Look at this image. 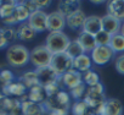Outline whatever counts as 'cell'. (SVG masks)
<instances>
[{
  "label": "cell",
  "instance_id": "1",
  "mask_svg": "<svg viewBox=\"0 0 124 115\" xmlns=\"http://www.w3.org/2000/svg\"><path fill=\"white\" fill-rule=\"evenodd\" d=\"M31 51L22 44H11L6 50V61L12 67H23L29 63Z\"/></svg>",
  "mask_w": 124,
  "mask_h": 115
},
{
  "label": "cell",
  "instance_id": "2",
  "mask_svg": "<svg viewBox=\"0 0 124 115\" xmlns=\"http://www.w3.org/2000/svg\"><path fill=\"white\" fill-rule=\"evenodd\" d=\"M71 44V39L63 32H50L46 37L45 47L52 54L66 53Z\"/></svg>",
  "mask_w": 124,
  "mask_h": 115
},
{
  "label": "cell",
  "instance_id": "3",
  "mask_svg": "<svg viewBox=\"0 0 124 115\" xmlns=\"http://www.w3.org/2000/svg\"><path fill=\"white\" fill-rule=\"evenodd\" d=\"M52 53L45 47V45H38L33 48V50L29 54V61L37 67V69H43V67H49L51 64L52 59Z\"/></svg>",
  "mask_w": 124,
  "mask_h": 115
},
{
  "label": "cell",
  "instance_id": "4",
  "mask_svg": "<svg viewBox=\"0 0 124 115\" xmlns=\"http://www.w3.org/2000/svg\"><path fill=\"white\" fill-rule=\"evenodd\" d=\"M50 69L60 77L73 69V59L67 53L54 54L50 64Z\"/></svg>",
  "mask_w": 124,
  "mask_h": 115
},
{
  "label": "cell",
  "instance_id": "5",
  "mask_svg": "<svg viewBox=\"0 0 124 115\" xmlns=\"http://www.w3.org/2000/svg\"><path fill=\"white\" fill-rule=\"evenodd\" d=\"M103 86L101 82H99L97 85L93 86V87H88L86 88V93L84 96V102L88 104L89 109H97L99 106H101L106 99H105V92H103Z\"/></svg>",
  "mask_w": 124,
  "mask_h": 115
},
{
  "label": "cell",
  "instance_id": "6",
  "mask_svg": "<svg viewBox=\"0 0 124 115\" xmlns=\"http://www.w3.org/2000/svg\"><path fill=\"white\" fill-rule=\"evenodd\" d=\"M114 56L113 50L109 47H103V45H96L95 49L90 53L91 61L95 65H106L108 64Z\"/></svg>",
  "mask_w": 124,
  "mask_h": 115
},
{
  "label": "cell",
  "instance_id": "7",
  "mask_svg": "<svg viewBox=\"0 0 124 115\" xmlns=\"http://www.w3.org/2000/svg\"><path fill=\"white\" fill-rule=\"evenodd\" d=\"M68 105H70V94L65 91H60L56 94L47 97L44 103L45 109H49V111L54 109H60V108L68 109Z\"/></svg>",
  "mask_w": 124,
  "mask_h": 115
},
{
  "label": "cell",
  "instance_id": "8",
  "mask_svg": "<svg viewBox=\"0 0 124 115\" xmlns=\"http://www.w3.org/2000/svg\"><path fill=\"white\" fill-rule=\"evenodd\" d=\"M27 22L37 33L45 32L47 29V15L43 10L33 11Z\"/></svg>",
  "mask_w": 124,
  "mask_h": 115
},
{
  "label": "cell",
  "instance_id": "9",
  "mask_svg": "<svg viewBox=\"0 0 124 115\" xmlns=\"http://www.w3.org/2000/svg\"><path fill=\"white\" fill-rule=\"evenodd\" d=\"M58 80L62 82V85H63L66 88H68L70 91L73 89L74 87L79 86L80 83H83V76H82V74L78 72L74 69H72L68 72L63 74L62 76H60Z\"/></svg>",
  "mask_w": 124,
  "mask_h": 115
},
{
  "label": "cell",
  "instance_id": "10",
  "mask_svg": "<svg viewBox=\"0 0 124 115\" xmlns=\"http://www.w3.org/2000/svg\"><path fill=\"white\" fill-rule=\"evenodd\" d=\"M66 26V17L58 11L47 14V31L50 32H62Z\"/></svg>",
  "mask_w": 124,
  "mask_h": 115
},
{
  "label": "cell",
  "instance_id": "11",
  "mask_svg": "<svg viewBox=\"0 0 124 115\" xmlns=\"http://www.w3.org/2000/svg\"><path fill=\"white\" fill-rule=\"evenodd\" d=\"M101 23H102V31L109 33L111 36L117 34L120 32V27H122V21L117 20L116 17L111 16V15H105L101 17Z\"/></svg>",
  "mask_w": 124,
  "mask_h": 115
},
{
  "label": "cell",
  "instance_id": "12",
  "mask_svg": "<svg viewBox=\"0 0 124 115\" xmlns=\"http://www.w3.org/2000/svg\"><path fill=\"white\" fill-rule=\"evenodd\" d=\"M101 115H123V104L119 99H107L103 103Z\"/></svg>",
  "mask_w": 124,
  "mask_h": 115
},
{
  "label": "cell",
  "instance_id": "13",
  "mask_svg": "<svg viewBox=\"0 0 124 115\" xmlns=\"http://www.w3.org/2000/svg\"><path fill=\"white\" fill-rule=\"evenodd\" d=\"M21 108L24 115H45V111H46L44 104L33 103L28 99L21 102Z\"/></svg>",
  "mask_w": 124,
  "mask_h": 115
},
{
  "label": "cell",
  "instance_id": "14",
  "mask_svg": "<svg viewBox=\"0 0 124 115\" xmlns=\"http://www.w3.org/2000/svg\"><path fill=\"white\" fill-rule=\"evenodd\" d=\"M100 31H102V23H101V17L99 16H88L84 26H83V32H86L89 34H97Z\"/></svg>",
  "mask_w": 124,
  "mask_h": 115
},
{
  "label": "cell",
  "instance_id": "15",
  "mask_svg": "<svg viewBox=\"0 0 124 115\" xmlns=\"http://www.w3.org/2000/svg\"><path fill=\"white\" fill-rule=\"evenodd\" d=\"M86 20V16L85 14L82 11V10H78L76 12H73L72 15L67 16L66 17V25L71 28V29H79V28H83L84 26V22Z\"/></svg>",
  "mask_w": 124,
  "mask_h": 115
},
{
  "label": "cell",
  "instance_id": "16",
  "mask_svg": "<svg viewBox=\"0 0 124 115\" xmlns=\"http://www.w3.org/2000/svg\"><path fill=\"white\" fill-rule=\"evenodd\" d=\"M37 75L39 77V82L41 86H46L49 83H52V82H57L58 81V76L49 67H43V69H37Z\"/></svg>",
  "mask_w": 124,
  "mask_h": 115
},
{
  "label": "cell",
  "instance_id": "17",
  "mask_svg": "<svg viewBox=\"0 0 124 115\" xmlns=\"http://www.w3.org/2000/svg\"><path fill=\"white\" fill-rule=\"evenodd\" d=\"M80 10V5H79V1H74V0H63V1H60L58 3V6H57V11L63 15L65 17L72 15L73 12Z\"/></svg>",
  "mask_w": 124,
  "mask_h": 115
},
{
  "label": "cell",
  "instance_id": "18",
  "mask_svg": "<svg viewBox=\"0 0 124 115\" xmlns=\"http://www.w3.org/2000/svg\"><path fill=\"white\" fill-rule=\"evenodd\" d=\"M108 15L116 17L119 21H124V0H112L107 6Z\"/></svg>",
  "mask_w": 124,
  "mask_h": 115
},
{
  "label": "cell",
  "instance_id": "19",
  "mask_svg": "<svg viewBox=\"0 0 124 115\" xmlns=\"http://www.w3.org/2000/svg\"><path fill=\"white\" fill-rule=\"evenodd\" d=\"M77 39H78L79 44L82 45V48H83V50H84L85 54H86V53H91V51L95 49V47H96L95 36L89 34V33H86V32H83V31H82L80 34H79V37H78Z\"/></svg>",
  "mask_w": 124,
  "mask_h": 115
},
{
  "label": "cell",
  "instance_id": "20",
  "mask_svg": "<svg viewBox=\"0 0 124 115\" xmlns=\"http://www.w3.org/2000/svg\"><path fill=\"white\" fill-rule=\"evenodd\" d=\"M91 65H93V61H91V58L90 55L88 54H83L78 58L73 60V69L77 70L78 72H86L88 70H91Z\"/></svg>",
  "mask_w": 124,
  "mask_h": 115
},
{
  "label": "cell",
  "instance_id": "21",
  "mask_svg": "<svg viewBox=\"0 0 124 115\" xmlns=\"http://www.w3.org/2000/svg\"><path fill=\"white\" fill-rule=\"evenodd\" d=\"M26 86L20 81V82H12L8 86L3 87V92L5 96H14V97H22L26 94Z\"/></svg>",
  "mask_w": 124,
  "mask_h": 115
},
{
  "label": "cell",
  "instance_id": "22",
  "mask_svg": "<svg viewBox=\"0 0 124 115\" xmlns=\"http://www.w3.org/2000/svg\"><path fill=\"white\" fill-rule=\"evenodd\" d=\"M46 98H47V96H46L44 87L41 85H38V86L31 88L28 92V96H27L28 100H31L33 103H39V104H44Z\"/></svg>",
  "mask_w": 124,
  "mask_h": 115
},
{
  "label": "cell",
  "instance_id": "23",
  "mask_svg": "<svg viewBox=\"0 0 124 115\" xmlns=\"http://www.w3.org/2000/svg\"><path fill=\"white\" fill-rule=\"evenodd\" d=\"M16 31H17V39L24 40V42L32 40L35 37V34H37V32L28 25V22L20 23L18 27L16 28Z\"/></svg>",
  "mask_w": 124,
  "mask_h": 115
},
{
  "label": "cell",
  "instance_id": "24",
  "mask_svg": "<svg viewBox=\"0 0 124 115\" xmlns=\"http://www.w3.org/2000/svg\"><path fill=\"white\" fill-rule=\"evenodd\" d=\"M31 14H32V12H31V10L28 9V6L26 5L24 1H23V3H17L14 16H15V19H16V21H17L18 25H20V23H23V22H26V21H28Z\"/></svg>",
  "mask_w": 124,
  "mask_h": 115
},
{
  "label": "cell",
  "instance_id": "25",
  "mask_svg": "<svg viewBox=\"0 0 124 115\" xmlns=\"http://www.w3.org/2000/svg\"><path fill=\"white\" fill-rule=\"evenodd\" d=\"M21 82L26 86V88L31 89L38 85H40L39 82V77L37 75L35 71H28V72H24L21 77Z\"/></svg>",
  "mask_w": 124,
  "mask_h": 115
},
{
  "label": "cell",
  "instance_id": "26",
  "mask_svg": "<svg viewBox=\"0 0 124 115\" xmlns=\"http://www.w3.org/2000/svg\"><path fill=\"white\" fill-rule=\"evenodd\" d=\"M16 5H17L16 1H6V3H3L1 5H0V19L5 20V19H8V17H11V16L15 14Z\"/></svg>",
  "mask_w": 124,
  "mask_h": 115
},
{
  "label": "cell",
  "instance_id": "27",
  "mask_svg": "<svg viewBox=\"0 0 124 115\" xmlns=\"http://www.w3.org/2000/svg\"><path fill=\"white\" fill-rule=\"evenodd\" d=\"M108 47L113 50V53H123L124 51V37L120 33L113 34L111 37V42Z\"/></svg>",
  "mask_w": 124,
  "mask_h": 115
},
{
  "label": "cell",
  "instance_id": "28",
  "mask_svg": "<svg viewBox=\"0 0 124 115\" xmlns=\"http://www.w3.org/2000/svg\"><path fill=\"white\" fill-rule=\"evenodd\" d=\"M66 53L72 58L73 60L76 59V58H78V56H80V55L85 54V53H84V50H83V48H82V45L79 44L78 39L71 40V44H70V47H68V49H67V51H66Z\"/></svg>",
  "mask_w": 124,
  "mask_h": 115
},
{
  "label": "cell",
  "instance_id": "29",
  "mask_svg": "<svg viewBox=\"0 0 124 115\" xmlns=\"http://www.w3.org/2000/svg\"><path fill=\"white\" fill-rule=\"evenodd\" d=\"M82 76H83V82H84L88 87H93V86H95V85H97V83L100 82L99 75H97L95 71H93V70H88V71L84 72Z\"/></svg>",
  "mask_w": 124,
  "mask_h": 115
},
{
  "label": "cell",
  "instance_id": "30",
  "mask_svg": "<svg viewBox=\"0 0 124 115\" xmlns=\"http://www.w3.org/2000/svg\"><path fill=\"white\" fill-rule=\"evenodd\" d=\"M88 110H89V106L84 102V99L77 100L72 105V113H73V115H89L88 114Z\"/></svg>",
  "mask_w": 124,
  "mask_h": 115
},
{
  "label": "cell",
  "instance_id": "31",
  "mask_svg": "<svg viewBox=\"0 0 124 115\" xmlns=\"http://www.w3.org/2000/svg\"><path fill=\"white\" fill-rule=\"evenodd\" d=\"M1 31H3V34H4L8 44L14 43L17 39V31H16V28L10 27V26H5L4 28H1Z\"/></svg>",
  "mask_w": 124,
  "mask_h": 115
},
{
  "label": "cell",
  "instance_id": "32",
  "mask_svg": "<svg viewBox=\"0 0 124 115\" xmlns=\"http://www.w3.org/2000/svg\"><path fill=\"white\" fill-rule=\"evenodd\" d=\"M111 34L105 32V31H100L97 34H95V40H96V45H103V47H108L109 42H111Z\"/></svg>",
  "mask_w": 124,
  "mask_h": 115
},
{
  "label": "cell",
  "instance_id": "33",
  "mask_svg": "<svg viewBox=\"0 0 124 115\" xmlns=\"http://www.w3.org/2000/svg\"><path fill=\"white\" fill-rule=\"evenodd\" d=\"M71 92V97L74 98L76 100H82V98H84L85 93H86V88H85V83H80L79 86L74 87L73 89L70 91Z\"/></svg>",
  "mask_w": 124,
  "mask_h": 115
},
{
  "label": "cell",
  "instance_id": "34",
  "mask_svg": "<svg viewBox=\"0 0 124 115\" xmlns=\"http://www.w3.org/2000/svg\"><path fill=\"white\" fill-rule=\"evenodd\" d=\"M14 80H15V76L10 70H1V72H0V82H3V87L12 83Z\"/></svg>",
  "mask_w": 124,
  "mask_h": 115
},
{
  "label": "cell",
  "instance_id": "35",
  "mask_svg": "<svg viewBox=\"0 0 124 115\" xmlns=\"http://www.w3.org/2000/svg\"><path fill=\"white\" fill-rule=\"evenodd\" d=\"M114 65H116V70L120 75H124V54H120L119 56H117Z\"/></svg>",
  "mask_w": 124,
  "mask_h": 115
},
{
  "label": "cell",
  "instance_id": "36",
  "mask_svg": "<svg viewBox=\"0 0 124 115\" xmlns=\"http://www.w3.org/2000/svg\"><path fill=\"white\" fill-rule=\"evenodd\" d=\"M32 3H33L35 10H41L43 8H47L51 1H49V0H43V1H39V0H33Z\"/></svg>",
  "mask_w": 124,
  "mask_h": 115
},
{
  "label": "cell",
  "instance_id": "37",
  "mask_svg": "<svg viewBox=\"0 0 124 115\" xmlns=\"http://www.w3.org/2000/svg\"><path fill=\"white\" fill-rule=\"evenodd\" d=\"M47 115H68V109H65V108L54 109V110H50Z\"/></svg>",
  "mask_w": 124,
  "mask_h": 115
},
{
  "label": "cell",
  "instance_id": "38",
  "mask_svg": "<svg viewBox=\"0 0 124 115\" xmlns=\"http://www.w3.org/2000/svg\"><path fill=\"white\" fill-rule=\"evenodd\" d=\"M6 47H8V42H6L4 34H3L1 28H0V49H4V48H6Z\"/></svg>",
  "mask_w": 124,
  "mask_h": 115
},
{
  "label": "cell",
  "instance_id": "39",
  "mask_svg": "<svg viewBox=\"0 0 124 115\" xmlns=\"http://www.w3.org/2000/svg\"><path fill=\"white\" fill-rule=\"evenodd\" d=\"M8 115H24V114H23V111H22V108L20 106V108H17V109H15V110L8 113Z\"/></svg>",
  "mask_w": 124,
  "mask_h": 115
},
{
  "label": "cell",
  "instance_id": "40",
  "mask_svg": "<svg viewBox=\"0 0 124 115\" xmlns=\"http://www.w3.org/2000/svg\"><path fill=\"white\" fill-rule=\"evenodd\" d=\"M119 33H120V34L124 37V21L122 22V27H120V32H119Z\"/></svg>",
  "mask_w": 124,
  "mask_h": 115
},
{
  "label": "cell",
  "instance_id": "41",
  "mask_svg": "<svg viewBox=\"0 0 124 115\" xmlns=\"http://www.w3.org/2000/svg\"><path fill=\"white\" fill-rule=\"evenodd\" d=\"M0 115H8L6 111H3V110H0Z\"/></svg>",
  "mask_w": 124,
  "mask_h": 115
},
{
  "label": "cell",
  "instance_id": "42",
  "mask_svg": "<svg viewBox=\"0 0 124 115\" xmlns=\"http://www.w3.org/2000/svg\"><path fill=\"white\" fill-rule=\"evenodd\" d=\"M1 4H3V1H0V5H1Z\"/></svg>",
  "mask_w": 124,
  "mask_h": 115
},
{
  "label": "cell",
  "instance_id": "43",
  "mask_svg": "<svg viewBox=\"0 0 124 115\" xmlns=\"http://www.w3.org/2000/svg\"><path fill=\"white\" fill-rule=\"evenodd\" d=\"M89 115H94V114H89Z\"/></svg>",
  "mask_w": 124,
  "mask_h": 115
},
{
  "label": "cell",
  "instance_id": "44",
  "mask_svg": "<svg viewBox=\"0 0 124 115\" xmlns=\"http://www.w3.org/2000/svg\"><path fill=\"white\" fill-rule=\"evenodd\" d=\"M0 72H1V71H0Z\"/></svg>",
  "mask_w": 124,
  "mask_h": 115
}]
</instances>
